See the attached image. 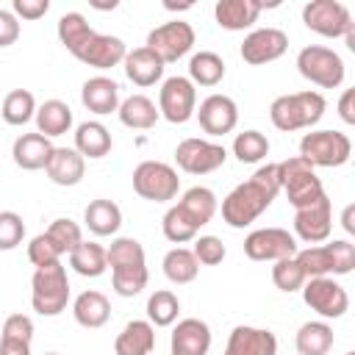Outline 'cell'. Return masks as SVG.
<instances>
[{"label": "cell", "instance_id": "6da1fadb", "mask_svg": "<svg viewBox=\"0 0 355 355\" xmlns=\"http://www.w3.org/2000/svg\"><path fill=\"white\" fill-rule=\"evenodd\" d=\"M55 31H58V42L67 47V53H72L86 67L105 72L125 61V53H128L125 42L111 33H97L80 11L61 14Z\"/></svg>", "mask_w": 355, "mask_h": 355}, {"label": "cell", "instance_id": "7a4b0ae2", "mask_svg": "<svg viewBox=\"0 0 355 355\" xmlns=\"http://www.w3.org/2000/svg\"><path fill=\"white\" fill-rule=\"evenodd\" d=\"M280 194V172L277 164H261L250 180L239 183L225 200H222V219L230 227H247L252 225Z\"/></svg>", "mask_w": 355, "mask_h": 355}, {"label": "cell", "instance_id": "3957f363", "mask_svg": "<svg viewBox=\"0 0 355 355\" xmlns=\"http://www.w3.org/2000/svg\"><path fill=\"white\" fill-rule=\"evenodd\" d=\"M324 97L319 92H294V94H280L269 105V119L277 130L294 133V130H313V125L324 116Z\"/></svg>", "mask_w": 355, "mask_h": 355}, {"label": "cell", "instance_id": "277c9868", "mask_svg": "<svg viewBox=\"0 0 355 355\" xmlns=\"http://www.w3.org/2000/svg\"><path fill=\"white\" fill-rule=\"evenodd\" d=\"M305 280L308 277H341L355 269V247L347 239H333L324 244L302 247L294 252Z\"/></svg>", "mask_w": 355, "mask_h": 355}, {"label": "cell", "instance_id": "5b68a950", "mask_svg": "<svg viewBox=\"0 0 355 355\" xmlns=\"http://www.w3.org/2000/svg\"><path fill=\"white\" fill-rule=\"evenodd\" d=\"M69 302V277L61 261L39 266L31 277V305L39 316H58Z\"/></svg>", "mask_w": 355, "mask_h": 355}, {"label": "cell", "instance_id": "8992f818", "mask_svg": "<svg viewBox=\"0 0 355 355\" xmlns=\"http://www.w3.org/2000/svg\"><path fill=\"white\" fill-rule=\"evenodd\" d=\"M277 172H280V191H286L294 211L308 208V205H313L316 200L324 197V186H322L316 169L305 158L291 155V158L277 164Z\"/></svg>", "mask_w": 355, "mask_h": 355}, {"label": "cell", "instance_id": "52a82bcc", "mask_svg": "<svg viewBox=\"0 0 355 355\" xmlns=\"http://www.w3.org/2000/svg\"><path fill=\"white\" fill-rule=\"evenodd\" d=\"M297 72L319 89H338L344 83V58L324 44H308L297 53Z\"/></svg>", "mask_w": 355, "mask_h": 355}, {"label": "cell", "instance_id": "ba28073f", "mask_svg": "<svg viewBox=\"0 0 355 355\" xmlns=\"http://www.w3.org/2000/svg\"><path fill=\"white\" fill-rule=\"evenodd\" d=\"M349 155H352V141L341 130H311L300 139V158H305L313 169L344 166Z\"/></svg>", "mask_w": 355, "mask_h": 355}, {"label": "cell", "instance_id": "9c48e42d", "mask_svg": "<svg viewBox=\"0 0 355 355\" xmlns=\"http://www.w3.org/2000/svg\"><path fill=\"white\" fill-rule=\"evenodd\" d=\"M130 178H133V191L150 202H169L180 191L178 169L164 161H141Z\"/></svg>", "mask_w": 355, "mask_h": 355}, {"label": "cell", "instance_id": "30bf717a", "mask_svg": "<svg viewBox=\"0 0 355 355\" xmlns=\"http://www.w3.org/2000/svg\"><path fill=\"white\" fill-rule=\"evenodd\" d=\"M302 22L308 31L324 36V39H344L355 22L344 3L338 0H311L302 6Z\"/></svg>", "mask_w": 355, "mask_h": 355}, {"label": "cell", "instance_id": "8fae6325", "mask_svg": "<svg viewBox=\"0 0 355 355\" xmlns=\"http://www.w3.org/2000/svg\"><path fill=\"white\" fill-rule=\"evenodd\" d=\"M302 300L319 319H341L349 311V294L336 277H308L302 283Z\"/></svg>", "mask_w": 355, "mask_h": 355}, {"label": "cell", "instance_id": "7c38bea8", "mask_svg": "<svg viewBox=\"0 0 355 355\" xmlns=\"http://www.w3.org/2000/svg\"><path fill=\"white\" fill-rule=\"evenodd\" d=\"M194 111H197V86L183 75L166 78L158 89V114L172 125H183L194 116Z\"/></svg>", "mask_w": 355, "mask_h": 355}, {"label": "cell", "instance_id": "4fadbf2b", "mask_svg": "<svg viewBox=\"0 0 355 355\" xmlns=\"http://www.w3.org/2000/svg\"><path fill=\"white\" fill-rule=\"evenodd\" d=\"M227 161V150L211 139H197L189 136L175 147V164L178 169H183L186 175H208L216 172L219 166H225Z\"/></svg>", "mask_w": 355, "mask_h": 355}, {"label": "cell", "instance_id": "5bb4252c", "mask_svg": "<svg viewBox=\"0 0 355 355\" xmlns=\"http://www.w3.org/2000/svg\"><path fill=\"white\" fill-rule=\"evenodd\" d=\"M194 42H197L194 28L189 22H183V19H172V22H164V25L153 28L147 33V44L144 47H150L166 67V64L180 61L183 55H189Z\"/></svg>", "mask_w": 355, "mask_h": 355}, {"label": "cell", "instance_id": "9a60e30c", "mask_svg": "<svg viewBox=\"0 0 355 355\" xmlns=\"http://www.w3.org/2000/svg\"><path fill=\"white\" fill-rule=\"evenodd\" d=\"M300 250L294 233H288L286 227H258L244 239V255L250 261H280V258H291Z\"/></svg>", "mask_w": 355, "mask_h": 355}, {"label": "cell", "instance_id": "2e32d148", "mask_svg": "<svg viewBox=\"0 0 355 355\" xmlns=\"http://www.w3.org/2000/svg\"><path fill=\"white\" fill-rule=\"evenodd\" d=\"M330 233H333V205L327 194L313 205L294 211V239L313 247V244H324Z\"/></svg>", "mask_w": 355, "mask_h": 355}, {"label": "cell", "instance_id": "e0dca14e", "mask_svg": "<svg viewBox=\"0 0 355 355\" xmlns=\"http://www.w3.org/2000/svg\"><path fill=\"white\" fill-rule=\"evenodd\" d=\"M288 50V36L280 28H255L244 36L239 53L247 64L261 67V64H272L277 61L283 53Z\"/></svg>", "mask_w": 355, "mask_h": 355}, {"label": "cell", "instance_id": "ac0fdd59", "mask_svg": "<svg viewBox=\"0 0 355 355\" xmlns=\"http://www.w3.org/2000/svg\"><path fill=\"white\" fill-rule=\"evenodd\" d=\"M200 128L208 133V136H225V133H233V128L239 125V105L233 97L227 94H208L197 111H194Z\"/></svg>", "mask_w": 355, "mask_h": 355}, {"label": "cell", "instance_id": "d6986e66", "mask_svg": "<svg viewBox=\"0 0 355 355\" xmlns=\"http://www.w3.org/2000/svg\"><path fill=\"white\" fill-rule=\"evenodd\" d=\"M208 349H211V327L197 316L178 319L169 336V355H208Z\"/></svg>", "mask_w": 355, "mask_h": 355}, {"label": "cell", "instance_id": "ffe728a7", "mask_svg": "<svg viewBox=\"0 0 355 355\" xmlns=\"http://www.w3.org/2000/svg\"><path fill=\"white\" fill-rule=\"evenodd\" d=\"M222 355H277V336L266 327L236 324Z\"/></svg>", "mask_w": 355, "mask_h": 355}, {"label": "cell", "instance_id": "44dd1931", "mask_svg": "<svg viewBox=\"0 0 355 355\" xmlns=\"http://www.w3.org/2000/svg\"><path fill=\"white\" fill-rule=\"evenodd\" d=\"M80 103L86 105V111L97 114V116H105V114H114L122 103L119 97V83L108 75H94L89 80H83L80 86Z\"/></svg>", "mask_w": 355, "mask_h": 355}, {"label": "cell", "instance_id": "7402d4cb", "mask_svg": "<svg viewBox=\"0 0 355 355\" xmlns=\"http://www.w3.org/2000/svg\"><path fill=\"white\" fill-rule=\"evenodd\" d=\"M83 172H86V158L75 147H53L44 164V175L55 186H78L83 180Z\"/></svg>", "mask_w": 355, "mask_h": 355}, {"label": "cell", "instance_id": "603a6c76", "mask_svg": "<svg viewBox=\"0 0 355 355\" xmlns=\"http://www.w3.org/2000/svg\"><path fill=\"white\" fill-rule=\"evenodd\" d=\"M122 69L128 75L130 83L136 86H155L161 78H164V61L150 50V47H133L125 53V61H122Z\"/></svg>", "mask_w": 355, "mask_h": 355}, {"label": "cell", "instance_id": "cb8c5ba5", "mask_svg": "<svg viewBox=\"0 0 355 355\" xmlns=\"http://www.w3.org/2000/svg\"><path fill=\"white\" fill-rule=\"evenodd\" d=\"M53 147H55V144H53L47 136L36 133V130H33V133H22V136H17L14 144H11V158H14V164H17L19 169L36 172V169H44V164H47Z\"/></svg>", "mask_w": 355, "mask_h": 355}, {"label": "cell", "instance_id": "d4e9b609", "mask_svg": "<svg viewBox=\"0 0 355 355\" xmlns=\"http://www.w3.org/2000/svg\"><path fill=\"white\" fill-rule=\"evenodd\" d=\"M263 3L258 0H219L214 6V19L225 31H247L258 22Z\"/></svg>", "mask_w": 355, "mask_h": 355}, {"label": "cell", "instance_id": "484cf974", "mask_svg": "<svg viewBox=\"0 0 355 355\" xmlns=\"http://www.w3.org/2000/svg\"><path fill=\"white\" fill-rule=\"evenodd\" d=\"M175 205H178V211H180L197 230L205 227V225L214 219L216 208H219L216 194H214L208 186H191V189H186L183 197H180Z\"/></svg>", "mask_w": 355, "mask_h": 355}, {"label": "cell", "instance_id": "4316f807", "mask_svg": "<svg viewBox=\"0 0 355 355\" xmlns=\"http://www.w3.org/2000/svg\"><path fill=\"white\" fill-rule=\"evenodd\" d=\"M72 316H75V322L80 327L97 330L111 319V302H108V297L103 291H94V288L80 291L75 297V302H72Z\"/></svg>", "mask_w": 355, "mask_h": 355}, {"label": "cell", "instance_id": "83f0119b", "mask_svg": "<svg viewBox=\"0 0 355 355\" xmlns=\"http://www.w3.org/2000/svg\"><path fill=\"white\" fill-rule=\"evenodd\" d=\"M155 347V327L147 319H130L114 338L116 355H150Z\"/></svg>", "mask_w": 355, "mask_h": 355}, {"label": "cell", "instance_id": "f1b7e54d", "mask_svg": "<svg viewBox=\"0 0 355 355\" xmlns=\"http://www.w3.org/2000/svg\"><path fill=\"white\" fill-rule=\"evenodd\" d=\"M116 116L130 130H150L161 119L158 105L147 94H130V97H125L119 103V108H116Z\"/></svg>", "mask_w": 355, "mask_h": 355}, {"label": "cell", "instance_id": "f546056e", "mask_svg": "<svg viewBox=\"0 0 355 355\" xmlns=\"http://www.w3.org/2000/svg\"><path fill=\"white\" fill-rule=\"evenodd\" d=\"M36 133L47 136V139H55V136H64L69 133L72 128V108L64 103V100H44L42 105H36Z\"/></svg>", "mask_w": 355, "mask_h": 355}, {"label": "cell", "instance_id": "4dcf8cb0", "mask_svg": "<svg viewBox=\"0 0 355 355\" xmlns=\"http://www.w3.org/2000/svg\"><path fill=\"white\" fill-rule=\"evenodd\" d=\"M111 130L97 119H86L75 128V150L83 158H103L111 153Z\"/></svg>", "mask_w": 355, "mask_h": 355}, {"label": "cell", "instance_id": "1f68e13d", "mask_svg": "<svg viewBox=\"0 0 355 355\" xmlns=\"http://www.w3.org/2000/svg\"><path fill=\"white\" fill-rule=\"evenodd\" d=\"M333 341H336L333 327L324 319H313V322L300 324V330L294 336L297 355H327L333 349Z\"/></svg>", "mask_w": 355, "mask_h": 355}, {"label": "cell", "instance_id": "d6a6232c", "mask_svg": "<svg viewBox=\"0 0 355 355\" xmlns=\"http://www.w3.org/2000/svg\"><path fill=\"white\" fill-rule=\"evenodd\" d=\"M83 222L94 236H116L122 227V211L114 200H92L83 211Z\"/></svg>", "mask_w": 355, "mask_h": 355}, {"label": "cell", "instance_id": "836d02e7", "mask_svg": "<svg viewBox=\"0 0 355 355\" xmlns=\"http://www.w3.org/2000/svg\"><path fill=\"white\" fill-rule=\"evenodd\" d=\"M225 78V61L214 50H200L189 58V80L194 86H216Z\"/></svg>", "mask_w": 355, "mask_h": 355}, {"label": "cell", "instance_id": "e575fe53", "mask_svg": "<svg viewBox=\"0 0 355 355\" xmlns=\"http://www.w3.org/2000/svg\"><path fill=\"white\" fill-rule=\"evenodd\" d=\"M69 266L80 275V277H100L108 269V258H105V247L97 241H80L72 252H69Z\"/></svg>", "mask_w": 355, "mask_h": 355}, {"label": "cell", "instance_id": "d590c367", "mask_svg": "<svg viewBox=\"0 0 355 355\" xmlns=\"http://www.w3.org/2000/svg\"><path fill=\"white\" fill-rule=\"evenodd\" d=\"M161 266H164L166 280L175 283V286L191 283V280L197 277V272H200V263H197V258H194V252H191L189 247H172V250L164 255Z\"/></svg>", "mask_w": 355, "mask_h": 355}, {"label": "cell", "instance_id": "8d00e7d4", "mask_svg": "<svg viewBox=\"0 0 355 355\" xmlns=\"http://www.w3.org/2000/svg\"><path fill=\"white\" fill-rule=\"evenodd\" d=\"M0 116L14 128L28 125L36 116V97L28 89H11L0 103Z\"/></svg>", "mask_w": 355, "mask_h": 355}, {"label": "cell", "instance_id": "74e56055", "mask_svg": "<svg viewBox=\"0 0 355 355\" xmlns=\"http://www.w3.org/2000/svg\"><path fill=\"white\" fill-rule=\"evenodd\" d=\"M147 322L153 327H169L178 322V313H180V300L175 297V291L169 288H158L147 297Z\"/></svg>", "mask_w": 355, "mask_h": 355}, {"label": "cell", "instance_id": "f35d334b", "mask_svg": "<svg viewBox=\"0 0 355 355\" xmlns=\"http://www.w3.org/2000/svg\"><path fill=\"white\" fill-rule=\"evenodd\" d=\"M108 269H125V266H147L144 247L130 236H116L111 247H105Z\"/></svg>", "mask_w": 355, "mask_h": 355}, {"label": "cell", "instance_id": "ab89813d", "mask_svg": "<svg viewBox=\"0 0 355 355\" xmlns=\"http://www.w3.org/2000/svg\"><path fill=\"white\" fill-rule=\"evenodd\" d=\"M233 155L241 164H258L269 155V139L261 130H244L233 139Z\"/></svg>", "mask_w": 355, "mask_h": 355}, {"label": "cell", "instance_id": "60d3db41", "mask_svg": "<svg viewBox=\"0 0 355 355\" xmlns=\"http://www.w3.org/2000/svg\"><path fill=\"white\" fill-rule=\"evenodd\" d=\"M44 236L53 241V247L61 252V255H69L80 241H83V233H80V225L72 222L69 216H58L50 222V227L44 230Z\"/></svg>", "mask_w": 355, "mask_h": 355}, {"label": "cell", "instance_id": "b9f144b4", "mask_svg": "<svg viewBox=\"0 0 355 355\" xmlns=\"http://www.w3.org/2000/svg\"><path fill=\"white\" fill-rule=\"evenodd\" d=\"M150 280L147 266H125V269H111V286L119 297H136L144 291Z\"/></svg>", "mask_w": 355, "mask_h": 355}, {"label": "cell", "instance_id": "7bdbcfd3", "mask_svg": "<svg viewBox=\"0 0 355 355\" xmlns=\"http://www.w3.org/2000/svg\"><path fill=\"white\" fill-rule=\"evenodd\" d=\"M161 230H164V236L172 241V244H186V241H194L197 239V227L178 211V205H172L166 214H164V219H161Z\"/></svg>", "mask_w": 355, "mask_h": 355}, {"label": "cell", "instance_id": "ee69618b", "mask_svg": "<svg viewBox=\"0 0 355 355\" xmlns=\"http://www.w3.org/2000/svg\"><path fill=\"white\" fill-rule=\"evenodd\" d=\"M272 283H275V288H280V291H286V294L302 288L305 275H302L300 263L294 261V255H291V258H280V261H275V266H272Z\"/></svg>", "mask_w": 355, "mask_h": 355}, {"label": "cell", "instance_id": "f6af8a7d", "mask_svg": "<svg viewBox=\"0 0 355 355\" xmlns=\"http://www.w3.org/2000/svg\"><path fill=\"white\" fill-rule=\"evenodd\" d=\"M25 239V222L17 211H0V250H14Z\"/></svg>", "mask_w": 355, "mask_h": 355}, {"label": "cell", "instance_id": "bcb514c9", "mask_svg": "<svg viewBox=\"0 0 355 355\" xmlns=\"http://www.w3.org/2000/svg\"><path fill=\"white\" fill-rule=\"evenodd\" d=\"M191 252H194L197 263H202V266H216V263H222L225 255H227L222 239H216V236H197Z\"/></svg>", "mask_w": 355, "mask_h": 355}, {"label": "cell", "instance_id": "7dc6e473", "mask_svg": "<svg viewBox=\"0 0 355 355\" xmlns=\"http://www.w3.org/2000/svg\"><path fill=\"white\" fill-rule=\"evenodd\" d=\"M28 261L39 269V266H47V263L61 261V252L53 247V241H50L44 233H39V236H33L31 244H28Z\"/></svg>", "mask_w": 355, "mask_h": 355}, {"label": "cell", "instance_id": "c3c4849f", "mask_svg": "<svg viewBox=\"0 0 355 355\" xmlns=\"http://www.w3.org/2000/svg\"><path fill=\"white\" fill-rule=\"evenodd\" d=\"M0 336L33 341V319L25 316V313H11V316H6V322H3V327H0Z\"/></svg>", "mask_w": 355, "mask_h": 355}, {"label": "cell", "instance_id": "681fc988", "mask_svg": "<svg viewBox=\"0 0 355 355\" xmlns=\"http://www.w3.org/2000/svg\"><path fill=\"white\" fill-rule=\"evenodd\" d=\"M50 11V0H14L11 3V14L17 19H42Z\"/></svg>", "mask_w": 355, "mask_h": 355}, {"label": "cell", "instance_id": "f907efd6", "mask_svg": "<svg viewBox=\"0 0 355 355\" xmlns=\"http://www.w3.org/2000/svg\"><path fill=\"white\" fill-rule=\"evenodd\" d=\"M17 39H19V19L8 8H0V47H11Z\"/></svg>", "mask_w": 355, "mask_h": 355}, {"label": "cell", "instance_id": "816d5d0a", "mask_svg": "<svg viewBox=\"0 0 355 355\" xmlns=\"http://www.w3.org/2000/svg\"><path fill=\"white\" fill-rule=\"evenodd\" d=\"M338 116L347 125H355V89H344L338 97Z\"/></svg>", "mask_w": 355, "mask_h": 355}, {"label": "cell", "instance_id": "f5cc1de1", "mask_svg": "<svg viewBox=\"0 0 355 355\" xmlns=\"http://www.w3.org/2000/svg\"><path fill=\"white\" fill-rule=\"evenodd\" d=\"M0 355H31V341L0 336Z\"/></svg>", "mask_w": 355, "mask_h": 355}, {"label": "cell", "instance_id": "db71d44e", "mask_svg": "<svg viewBox=\"0 0 355 355\" xmlns=\"http://www.w3.org/2000/svg\"><path fill=\"white\" fill-rule=\"evenodd\" d=\"M344 230H347V233H355V225H352V205L344 208Z\"/></svg>", "mask_w": 355, "mask_h": 355}, {"label": "cell", "instance_id": "11a10c76", "mask_svg": "<svg viewBox=\"0 0 355 355\" xmlns=\"http://www.w3.org/2000/svg\"><path fill=\"white\" fill-rule=\"evenodd\" d=\"M94 8H100V11H105V8H116V0H111V3H92Z\"/></svg>", "mask_w": 355, "mask_h": 355}, {"label": "cell", "instance_id": "9f6ffc18", "mask_svg": "<svg viewBox=\"0 0 355 355\" xmlns=\"http://www.w3.org/2000/svg\"><path fill=\"white\" fill-rule=\"evenodd\" d=\"M344 355H355V352H352V349H349V352H344Z\"/></svg>", "mask_w": 355, "mask_h": 355}, {"label": "cell", "instance_id": "6f0895ef", "mask_svg": "<svg viewBox=\"0 0 355 355\" xmlns=\"http://www.w3.org/2000/svg\"><path fill=\"white\" fill-rule=\"evenodd\" d=\"M44 355H58V352H44Z\"/></svg>", "mask_w": 355, "mask_h": 355}]
</instances>
